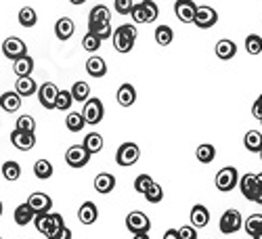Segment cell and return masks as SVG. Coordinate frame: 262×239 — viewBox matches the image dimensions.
<instances>
[{
	"mask_svg": "<svg viewBox=\"0 0 262 239\" xmlns=\"http://www.w3.org/2000/svg\"><path fill=\"white\" fill-rule=\"evenodd\" d=\"M116 99H118V103H120L122 107L135 105V103H137V91H135V86H133V84H122L120 89H118Z\"/></svg>",
	"mask_w": 262,
	"mask_h": 239,
	"instance_id": "obj_22",
	"label": "cell"
},
{
	"mask_svg": "<svg viewBox=\"0 0 262 239\" xmlns=\"http://www.w3.org/2000/svg\"><path fill=\"white\" fill-rule=\"evenodd\" d=\"M151 183H154V179H151L149 175H139V177L135 179V191H137V193H145Z\"/></svg>",
	"mask_w": 262,
	"mask_h": 239,
	"instance_id": "obj_45",
	"label": "cell"
},
{
	"mask_svg": "<svg viewBox=\"0 0 262 239\" xmlns=\"http://www.w3.org/2000/svg\"><path fill=\"white\" fill-rule=\"evenodd\" d=\"M195 9H198V5L193 0H177L174 3V15H177L181 24H193Z\"/></svg>",
	"mask_w": 262,
	"mask_h": 239,
	"instance_id": "obj_12",
	"label": "cell"
},
{
	"mask_svg": "<svg viewBox=\"0 0 262 239\" xmlns=\"http://www.w3.org/2000/svg\"><path fill=\"white\" fill-rule=\"evenodd\" d=\"M244 145L248 151H252V154H258V151L262 149V135L258 133V130H248L246 137H244Z\"/></svg>",
	"mask_w": 262,
	"mask_h": 239,
	"instance_id": "obj_29",
	"label": "cell"
},
{
	"mask_svg": "<svg viewBox=\"0 0 262 239\" xmlns=\"http://www.w3.org/2000/svg\"><path fill=\"white\" fill-rule=\"evenodd\" d=\"M254 177H256V185L262 189V172H260V175H254Z\"/></svg>",
	"mask_w": 262,
	"mask_h": 239,
	"instance_id": "obj_53",
	"label": "cell"
},
{
	"mask_svg": "<svg viewBox=\"0 0 262 239\" xmlns=\"http://www.w3.org/2000/svg\"><path fill=\"white\" fill-rule=\"evenodd\" d=\"M3 177H5L9 183L19 181V177H21V166H19L17 162H13V160L5 162V164H3Z\"/></svg>",
	"mask_w": 262,
	"mask_h": 239,
	"instance_id": "obj_36",
	"label": "cell"
},
{
	"mask_svg": "<svg viewBox=\"0 0 262 239\" xmlns=\"http://www.w3.org/2000/svg\"><path fill=\"white\" fill-rule=\"evenodd\" d=\"M145 195V200L147 202H151V204H158V202H162L164 200V189H162V185L160 183H151L149 187H147V191L143 193Z\"/></svg>",
	"mask_w": 262,
	"mask_h": 239,
	"instance_id": "obj_37",
	"label": "cell"
},
{
	"mask_svg": "<svg viewBox=\"0 0 262 239\" xmlns=\"http://www.w3.org/2000/svg\"><path fill=\"white\" fill-rule=\"evenodd\" d=\"M17 19H19V24L24 26V28H28V30L38 24V15H36V11L32 7H24V9H21L19 15H17Z\"/></svg>",
	"mask_w": 262,
	"mask_h": 239,
	"instance_id": "obj_31",
	"label": "cell"
},
{
	"mask_svg": "<svg viewBox=\"0 0 262 239\" xmlns=\"http://www.w3.org/2000/svg\"><path fill=\"white\" fill-rule=\"evenodd\" d=\"M34 225L38 229V233H42L45 237H51L55 231H59L61 227H65L63 216L57 212H45V214H36L34 216Z\"/></svg>",
	"mask_w": 262,
	"mask_h": 239,
	"instance_id": "obj_2",
	"label": "cell"
},
{
	"mask_svg": "<svg viewBox=\"0 0 262 239\" xmlns=\"http://www.w3.org/2000/svg\"><path fill=\"white\" fill-rule=\"evenodd\" d=\"M239 189H242V195H244V198L246 200H250V202H254V195L258 193V185H256V177L254 175H250V172H248V175H244L242 179H239Z\"/></svg>",
	"mask_w": 262,
	"mask_h": 239,
	"instance_id": "obj_18",
	"label": "cell"
},
{
	"mask_svg": "<svg viewBox=\"0 0 262 239\" xmlns=\"http://www.w3.org/2000/svg\"><path fill=\"white\" fill-rule=\"evenodd\" d=\"M36 91H38V84L32 80V76H21V78H17V82H15V93H17L21 99L36 95Z\"/></svg>",
	"mask_w": 262,
	"mask_h": 239,
	"instance_id": "obj_17",
	"label": "cell"
},
{
	"mask_svg": "<svg viewBox=\"0 0 262 239\" xmlns=\"http://www.w3.org/2000/svg\"><path fill=\"white\" fill-rule=\"evenodd\" d=\"M174 40V32L170 26H158L156 28V42L160 47H170Z\"/></svg>",
	"mask_w": 262,
	"mask_h": 239,
	"instance_id": "obj_35",
	"label": "cell"
},
{
	"mask_svg": "<svg viewBox=\"0 0 262 239\" xmlns=\"http://www.w3.org/2000/svg\"><path fill=\"white\" fill-rule=\"evenodd\" d=\"M235 55H237V45H235L233 40L223 38V40L216 42V57H218V59L229 61V59H233Z\"/></svg>",
	"mask_w": 262,
	"mask_h": 239,
	"instance_id": "obj_21",
	"label": "cell"
},
{
	"mask_svg": "<svg viewBox=\"0 0 262 239\" xmlns=\"http://www.w3.org/2000/svg\"><path fill=\"white\" fill-rule=\"evenodd\" d=\"M133 0H116L114 3V9H116V13H120V15H128L130 13V9H133Z\"/></svg>",
	"mask_w": 262,
	"mask_h": 239,
	"instance_id": "obj_46",
	"label": "cell"
},
{
	"mask_svg": "<svg viewBox=\"0 0 262 239\" xmlns=\"http://www.w3.org/2000/svg\"><path fill=\"white\" fill-rule=\"evenodd\" d=\"M65 126H68L70 133H82V128L86 126V122H84L80 112H70L68 118H65Z\"/></svg>",
	"mask_w": 262,
	"mask_h": 239,
	"instance_id": "obj_33",
	"label": "cell"
},
{
	"mask_svg": "<svg viewBox=\"0 0 262 239\" xmlns=\"http://www.w3.org/2000/svg\"><path fill=\"white\" fill-rule=\"evenodd\" d=\"M86 72H89V76H93V78H103L107 74L105 59L99 57V55H93L89 61H86Z\"/></svg>",
	"mask_w": 262,
	"mask_h": 239,
	"instance_id": "obj_20",
	"label": "cell"
},
{
	"mask_svg": "<svg viewBox=\"0 0 262 239\" xmlns=\"http://www.w3.org/2000/svg\"><path fill=\"white\" fill-rule=\"evenodd\" d=\"M218 21V13L212 9V7H198L195 9V17H193V24L198 26L200 30H210L216 26Z\"/></svg>",
	"mask_w": 262,
	"mask_h": 239,
	"instance_id": "obj_7",
	"label": "cell"
},
{
	"mask_svg": "<svg viewBox=\"0 0 262 239\" xmlns=\"http://www.w3.org/2000/svg\"><path fill=\"white\" fill-rule=\"evenodd\" d=\"M254 202H256V204H260V206H262V189H258V193H256V195H254Z\"/></svg>",
	"mask_w": 262,
	"mask_h": 239,
	"instance_id": "obj_51",
	"label": "cell"
},
{
	"mask_svg": "<svg viewBox=\"0 0 262 239\" xmlns=\"http://www.w3.org/2000/svg\"><path fill=\"white\" fill-rule=\"evenodd\" d=\"M262 227V214H252V216H248V221H246V225H244V229H246V233L252 237L258 229Z\"/></svg>",
	"mask_w": 262,
	"mask_h": 239,
	"instance_id": "obj_44",
	"label": "cell"
},
{
	"mask_svg": "<svg viewBox=\"0 0 262 239\" xmlns=\"http://www.w3.org/2000/svg\"><path fill=\"white\" fill-rule=\"evenodd\" d=\"M114 187H116V177L114 175H109V172H101V175H97V179H95L97 193L107 195V193L114 191Z\"/></svg>",
	"mask_w": 262,
	"mask_h": 239,
	"instance_id": "obj_23",
	"label": "cell"
},
{
	"mask_svg": "<svg viewBox=\"0 0 262 239\" xmlns=\"http://www.w3.org/2000/svg\"><path fill=\"white\" fill-rule=\"evenodd\" d=\"M89 32L101 40L112 38V21H89Z\"/></svg>",
	"mask_w": 262,
	"mask_h": 239,
	"instance_id": "obj_26",
	"label": "cell"
},
{
	"mask_svg": "<svg viewBox=\"0 0 262 239\" xmlns=\"http://www.w3.org/2000/svg\"><path fill=\"white\" fill-rule=\"evenodd\" d=\"M70 3H72V5H84L86 0H70Z\"/></svg>",
	"mask_w": 262,
	"mask_h": 239,
	"instance_id": "obj_55",
	"label": "cell"
},
{
	"mask_svg": "<svg viewBox=\"0 0 262 239\" xmlns=\"http://www.w3.org/2000/svg\"><path fill=\"white\" fill-rule=\"evenodd\" d=\"M53 164L49 162V160H38L36 164H34V175H36V179H40V181H49L51 177H53Z\"/></svg>",
	"mask_w": 262,
	"mask_h": 239,
	"instance_id": "obj_30",
	"label": "cell"
},
{
	"mask_svg": "<svg viewBox=\"0 0 262 239\" xmlns=\"http://www.w3.org/2000/svg\"><path fill=\"white\" fill-rule=\"evenodd\" d=\"M164 239H181V237H179L177 229H168V231L164 233Z\"/></svg>",
	"mask_w": 262,
	"mask_h": 239,
	"instance_id": "obj_50",
	"label": "cell"
},
{
	"mask_svg": "<svg viewBox=\"0 0 262 239\" xmlns=\"http://www.w3.org/2000/svg\"><path fill=\"white\" fill-rule=\"evenodd\" d=\"M0 55H3V51H0Z\"/></svg>",
	"mask_w": 262,
	"mask_h": 239,
	"instance_id": "obj_60",
	"label": "cell"
},
{
	"mask_svg": "<svg viewBox=\"0 0 262 239\" xmlns=\"http://www.w3.org/2000/svg\"><path fill=\"white\" fill-rule=\"evenodd\" d=\"M97 219H99V208H97V204H95V202H84V204L80 206V210H78V221H80L82 225H93V223H97Z\"/></svg>",
	"mask_w": 262,
	"mask_h": 239,
	"instance_id": "obj_15",
	"label": "cell"
},
{
	"mask_svg": "<svg viewBox=\"0 0 262 239\" xmlns=\"http://www.w3.org/2000/svg\"><path fill=\"white\" fill-rule=\"evenodd\" d=\"M260 124H262V118H260Z\"/></svg>",
	"mask_w": 262,
	"mask_h": 239,
	"instance_id": "obj_58",
	"label": "cell"
},
{
	"mask_svg": "<svg viewBox=\"0 0 262 239\" xmlns=\"http://www.w3.org/2000/svg\"><path fill=\"white\" fill-rule=\"evenodd\" d=\"M0 107H3L7 114H13V112H17L21 107V97L15 91L3 93V95H0Z\"/></svg>",
	"mask_w": 262,
	"mask_h": 239,
	"instance_id": "obj_25",
	"label": "cell"
},
{
	"mask_svg": "<svg viewBox=\"0 0 262 239\" xmlns=\"http://www.w3.org/2000/svg\"><path fill=\"white\" fill-rule=\"evenodd\" d=\"M72 99L74 101H78V103H84L86 99H89L91 97V86H89V82H76L74 86H72Z\"/></svg>",
	"mask_w": 262,
	"mask_h": 239,
	"instance_id": "obj_32",
	"label": "cell"
},
{
	"mask_svg": "<svg viewBox=\"0 0 262 239\" xmlns=\"http://www.w3.org/2000/svg\"><path fill=\"white\" fill-rule=\"evenodd\" d=\"M109 19H112V11H109L105 5L93 7V11L89 15V21H109Z\"/></svg>",
	"mask_w": 262,
	"mask_h": 239,
	"instance_id": "obj_41",
	"label": "cell"
},
{
	"mask_svg": "<svg viewBox=\"0 0 262 239\" xmlns=\"http://www.w3.org/2000/svg\"><path fill=\"white\" fill-rule=\"evenodd\" d=\"M65 162L72 168H84L91 162V154L84 149V145H72L68 151H65Z\"/></svg>",
	"mask_w": 262,
	"mask_h": 239,
	"instance_id": "obj_8",
	"label": "cell"
},
{
	"mask_svg": "<svg viewBox=\"0 0 262 239\" xmlns=\"http://www.w3.org/2000/svg\"><path fill=\"white\" fill-rule=\"evenodd\" d=\"M0 216H3V202H0Z\"/></svg>",
	"mask_w": 262,
	"mask_h": 239,
	"instance_id": "obj_56",
	"label": "cell"
},
{
	"mask_svg": "<svg viewBox=\"0 0 262 239\" xmlns=\"http://www.w3.org/2000/svg\"><path fill=\"white\" fill-rule=\"evenodd\" d=\"M105 116V107L101 103V99H86L84 101V110H82V118L86 124H91V126H97Z\"/></svg>",
	"mask_w": 262,
	"mask_h": 239,
	"instance_id": "obj_5",
	"label": "cell"
},
{
	"mask_svg": "<svg viewBox=\"0 0 262 239\" xmlns=\"http://www.w3.org/2000/svg\"><path fill=\"white\" fill-rule=\"evenodd\" d=\"M0 239H3V235H0Z\"/></svg>",
	"mask_w": 262,
	"mask_h": 239,
	"instance_id": "obj_59",
	"label": "cell"
},
{
	"mask_svg": "<svg viewBox=\"0 0 262 239\" xmlns=\"http://www.w3.org/2000/svg\"><path fill=\"white\" fill-rule=\"evenodd\" d=\"M26 204L30 206V210L34 214H45V212H51V208H53V200L47 193H32Z\"/></svg>",
	"mask_w": 262,
	"mask_h": 239,
	"instance_id": "obj_13",
	"label": "cell"
},
{
	"mask_svg": "<svg viewBox=\"0 0 262 239\" xmlns=\"http://www.w3.org/2000/svg\"><path fill=\"white\" fill-rule=\"evenodd\" d=\"M242 227H244V219H242V212L239 210H227L221 216V233L231 235V233H237Z\"/></svg>",
	"mask_w": 262,
	"mask_h": 239,
	"instance_id": "obj_9",
	"label": "cell"
},
{
	"mask_svg": "<svg viewBox=\"0 0 262 239\" xmlns=\"http://www.w3.org/2000/svg\"><path fill=\"white\" fill-rule=\"evenodd\" d=\"M11 143H13V147H17L19 151H30V149L36 145V135L15 128L13 133H11Z\"/></svg>",
	"mask_w": 262,
	"mask_h": 239,
	"instance_id": "obj_14",
	"label": "cell"
},
{
	"mask_svg": "<svg viewBox=\"0 0 262 239\" xmlns=\"http://www.w3.org/2000/svg\"><path fill=\"white\" fill-rule=\"evenodd\" d=\"M74 99H72V93L70 91H59L57 93V99H55V110L59 112H68L70 107H72Z\"/></svg>",
	"mask_w": 262,
	"mask_h": 239,
	"instance_id": "obj_38",
	"label": "cell"
},
{
	"mask_svg": "<svg viewBox=\"0 0 262 239\" xmlns=\"http://www.w3.org/2000/svg\"><path fill=\"white\" fill-rule=\"evenodd\" d=\"M49 239H72V231L68 229V227H61L59 231H55Z\"/></svg>",
	"mask_w": 262,
	"mask_h": 239,
	"instance_id": "obj_48",
	"label": "cell"
},
{
	"mask_svg": "<svg viewBox=\"0 0 262 239\" xmlns=\"http://www.w3.org/2000/svg\"><path fill=\"white\" fill-rule=\"evenodd\" d=\"M252 116H254L256 120L262 118V95L256 99V103H254V107H252Z\"/></svg>",
	"mask_w": 262,
	"mask_h": 239,
	"instance_id": "obj_49",
	"label": "cell"
},
{
	"mask_svg": "<svg viewBox=\"0 0 262 239\" xmlns=\"http://www.w3.org/2000/svg\"><path fill=\"white\" fill-rule=\"evenodd\" d=\"M15 128L17 130H26V133H36V120L32 116H19Z\"/></svg>",
	"mask_w": 262,
	"mask_h": 239,
	"instance_id": "obj_43",
	"label": "cell"
},
{
	"mask_svg": "<svg viewBox=\"0 0 262 239\" xmlns=\"http://www.w3.org/2000/svg\"><path fill=\"white\" fill-rule=\"evenodd\" d=\"M237 183H239V172H237V168L235 166H227V168H223V170H218V175H216V189L218 191H223V193H229V191H233L235 187H237Z\"/></svg>",
	"mask_w": 262,
	"mask_h": 239,
	"instance_id": "obj_4",
	"label": "cell"
},
{
	"mask_svg": "<svg viewBox=\"0 0 262 239\" xmlns=\"http://www.w3.org/2000/svg\"><path fill=\"white\" fill-rule=\"evenodd\" d=\"M189 219H191V227H195V229H204V227H208V223H210V212H208L206 206L198 204V206H193V208H191Z\"/></svg>",
	"mask_w": 262,
	"mask_h": 239,
	"instance_id": "obj_16",
	"label": "cell"
},
{
	"mask_svg": "<svg viewBox=\"0 0 262 239\" xmlns=\"http://www.w3.org/2000/svg\"><path fill=\"white\" fill-rule=\"evenodd\" d=\"M101 42H103L101 38H97L95 34L89 32V34L82 38V49H84V51H89V53H97V51L101 49Z\"/></svg>",
	"mask_w": 262,
	"mask_h": 239,
	"instance_id": "obj_40",
	"label": "cell"
},
{
	"mask_svg": "<svg viewBox=\"0 0 262 239\" xmlns=\"http://www.w3.org/2000/svg\"><path fill=\"white\" fill-rule=\"evenodd\" d=\"M133 239H151V237H149L147 233H135V237H133Z\"/></svg>",
	"mask_w": 262,
	"mask_h": 239,
	"instance_id": "obj_52",
	"label": "cell"
},
{
	"mask_svg": "<svg viewBox=\"0 0 262 239\" xmlns=\"http://www.w3.org/2000/svg\"><path fill=\"white\" fill-rule=\"evenodd\" d=\"M13 72L17 74V78L21 76H32L34 72V59L30 55H24V57H19L13 61Z\"/></svg>",
	"mask_w": 262,
	"mask_h": 239,
	"instance_id": "obj_24",
	"label": "cell"
},
{
	"mask_svg": "<svg viewBox=\"0 0 262 239\" xmlns=\"http://www.w3.org/2000/svg\"><path fill=\"white\" fill-rule=\"evenodd\" d=\"M177 233H179V237L181 239H198V229L195 227H181V229H177Z\"/></svg>",
	"mask_w": 262,
	"mask_h": 239,
	"instance_id": "obj_47",
	"label": "cell"
},
{
	"mask_svg": "<svg viewBox=\"0 0 262 239\" xmlns=\"http://www.w3.org/2000/svg\"><path fill=\"white\" fill-rule=\"evenodd\" d=\"M126 227L130 233H149L151 229V221L149 216L143 212H130L126 216Z\"/></svg>",
	"mask_w": 262,
	"mask_h": 239,
	"instance_id": "obj_10",
	"label": "cell"
},
{
	"mask_svg": "<svg viewBox=\"0 0 262 239\" xmlns=\"http://www.w3.org/2000/svg\"><path fill=\"white\" fill-rule=\"evenodd\" d=\"M139 158H141V149L137 143H122L116 151V162H118V166H124V168L135 166L139 162Z\"/></svg>",
	"mask_w": 262,
	"mask_h": 239,
	"instance_id": "obj_3",
	"label": "cell"
},
{
	"mask_svg": "<svg viewBox=\"0 0 262 239\" xmlns=\"http://www.w3.org/2000/svg\"><path fill=\"white\" fill-rule=\"evenodd\" d=\"M258 154H260V160H262V149H260V151H258Z\"/></svg>",
	"mask_w": 262,
	"mask_h": 239,
	"instance_id": "obj_57",
	"label": "cell"
},
{
	"mask_svg": "<svg viewBox=\"0 0 262 239\" xmlns=\"http://www.w3.org/2000/svg\"><path fill=\"white\" fill-rule=\"evenodd\" d=\"M84 149L89 151L91 156H95V154H99V151L103 149V137L99 135V133H89L84 137Z\"/></svg>",
	"mask_w": 262,
	"mask_h": 239,
	"instance_id": "obj_28",
	"label": "cell"
},
{
	"mask_svg": "<svg viewBox=\"0 0 262 239\" xmlns=\"http://www.w3.org/2000/svg\"><path fill=\"white\" fill-rule=\"evenodd\" d=\"M141 9L145 13L147 24H154V21L158 19V15H160V9H158V5L154 3V0H145V3H141Z\"/></svg>",
	"mask_w": 262,
	"mask_h": 239,
	"instance_id": "obj_39",
	"label": "cell"
},
{
	"mask_svg": "<svg viewBox=\"0 0 262 239\" xmlns=\"http://www.w3.org/2000/svg\"><path fill=\"white\" fill-rule=\"evenodd\" d=\"M137 28L130 26V24H124L120 26L116 32H112V38H114V47L118 53H130L135 49V42H137Z\"/></svg>",
	"mask_w": 262,
	"mask_h": 239,
	"instance_id": "obj_1",
	"label": "cell"
},
{
	"mask_svg": "<svg viewBox=\"0 0 262 239\" xmlns=\"http://www.w3.org/2000/svg\"><path fill=\"white\" fill-rule=\"evenodd\" d=\"M0 51H3V55H5L7 59H11V61H15V59H19V57L28 55L26 42L21 40V38H17V36L7 38V40L3 42V47H0Z\"/></svg>",
	"mask_w": 262,
	"mask_h": 239,
	"instance_id": "obj_6",
	"label": "cell"
},
{
	"mask_svg": "<svg viewBox=\"0 0 262 239\" xmlns=\"http://www.w3.org/2000/svg\"><path fill=\"white\" fill-rule=\"evenodd\" d=\"M76 32V26H74V21L70 17H61L57 24H55V36L59 40H70Z\"/></svg>",
	"mask_w": 262,
	"mask_h": 239,
	"instance_id": "obj_19",
	"label": "cell"
},
{
	"mask_svg": "<svg viewBox=\"0 0 262 239\" xmlns=\"http://www.w3.org/2000/svg\"><path fill=\"white\" fill-rule=\"evenodd\" d=\"M34 216H36V214L30 210L28 204H21V206H17L15 212H13V221H15L19 227H26V225H30V223L34 221Z\"/></svg>",
	"mask_w": 262,
	"mask_h": 239,
	"instance_id": "obj_27",
	"label": "cell"
},
{
	"mask_svg": "<svg viewBox=\"0 0 262 239\" xmlns=\"http://www.w3.org/2000/svg\"><path fill=\"white\" fill-rule=\"evenodd\" d=\"M252 239H262V227H260V229H258V231L252 235Z\"/></svg>",
	"mask_w": 262,
	"mask_h": 239,
	"instance_id": "obj_54",
	"label": "cell"
},
{
	"mask_svg": "<svg viewBox=\"0 0 262 239\" xmlns=\"http://www.w3.org/2000/svg\"><path fill=\"white\" fill-rule=\"evenodd\" d=\"M195 158H198V162H202V164H210V162H214V158H216V149H214V145H210V143L200 145L198 151H195Z\"/></svg>",
	"mask_w": 262,
	"mask_h": 239,
	"instance_id": "obj_34",
	"label": "cell"
},
{
	"mask_svg": "<svg viewBox=\"0 0 262 239\" xmlns=\"http://www.w3.org/2000/svg\"><path fill=\"white\" fill-rule=\"evenodd\" d=\"M38 101L45 110H55V99H57V93L59 89L53 84V82H45L42 86H38Z\"/></svg>",
	"mask_w": 262,
	"mask_h": 239,
	"instance_id": "obj_11",
	"label": "cell"
},
{
	"mask_svg": "<svg viewBox=\"0 0 262 239\" xmlns=\"http://www.w3.org/2000/svg\"><path fill=\"white\" fill-rule=\"evenodd\" d=\"M246 51L250 55H260L262 53V38L258 34H250L246 38Z\"/></svg>",
	"mask_w": 262,
	"mask_h": 239,
	"instance_id": "obj_42",
	"label": "cell"
}]
</instances>
